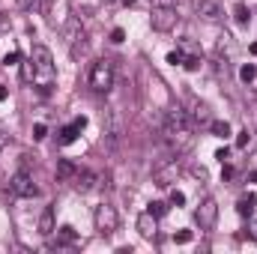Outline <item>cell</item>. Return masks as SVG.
<instances>
[{"label": "cell", "mask_w": 257, "mask_h": 254, "mask_svg": "<svg viewBox=\"0 0 257 254\" xmlns=\"http://www.w3.org/2000/svg\"><path fill=\"white\" fill-rule=\"evenodd\" d=\"M162 141H165L171 156H183V153L192 150L194 129L192 126H162Z\"/></svg>", "instance_id": "obj_1"}, {"label": "cell", "mask_w": 257, "mask_h": 254, "mask_svg": "<svg viewBox=\"0 0 257 254\" xmlns=\"http://www.w3.org/2000/svg\"><path fill=\"white\" fill-rule=\"evenodd\" d=\"M30 57H33V66H36L39 90H42V93H48V90H51V84H54V57H51V51H48L45 45H36Z\"/></svg>", "instance_id": "obj_2"}, {"label": "cell", "mask_w": 257, "mask_h": 254, "mask_svg": "<svg viewBox=\"0 0 257 254\" xmlns=\"http://www.w3.org/2000/svg\"><path fill=\"white\" fill-rule=\"evenodd\" d=\"M111 87H114V63L108 57H102L90 69V90L93 93H108Z\"/></svg>", "instance_id": "obj_3"}, {"label": "cell", "mask_w": 257, "mask_h": 254, "mask_svg": "<svg viewBox=\"0 0 257 254\" xmlns=\"http://www.w3.org/2000/svg\"><path fill=\"white\" fill-rule=\"evenodd\" d=\"M93 224H96V230H99L102 236H111V233H117V227H120V215H117V209H114L111 203H99L96 212H93Z\"/></svg>", "instance_id": "obj_4"}, {"label": "cell", "mask_w": 257, "mask_h": 254, "mask_svg": "<svg viewBox=\"0 0 257 254\" xmlns=\"http://www.w3.org/2000/svg\"><path fill=\"white\" fill-rule=\"evenodd\" d=\"M215 221H218V203H215L212 197H203V200L197 203V209H194V224H197L200 230H212Z\"/></svg>", "instance_id": "obj_5"}, {"label": "cell", "mask_w": 257, "mask_h": 254, "mask_svg": "<svg viewBox=\"0 0 257 254\" xmlns=\"http://www.w3.org/2000/svg\"><path fill=\"white\" fill-rule=\"evenodd\" d=\"M150 24H153V30H159V33H171V30L177 27V6H153Z\"/></svg>", "instance_id": "obj_6"}, {"label": "cell", "mask_w": 257, "mask_h": 254, "mask_svg": "<svg viewBox=\"0 0 257 254\" xmlns=\"http://www.w3.org/2000/svg\"><path fill=\"white\" fill-rule=\"evenodd\" d=\"M6 194H9V197H36L39 189L33 186V180H30V174H27V171H18V174L9 180Z\"/></svg>", "instance_id": "obj_7"}, {"label": "cell", "mask_w": 257, "mask_h": 254, "mask_svg": "<svg viewBox=\"0 0 257 254\" xmlns=\"http://www.w3.org/2000/svg\"><path fill=\"white\" fill-rule=\"evenodd\" d=\"M177 177H180V165H177V162H165V165H159V168L153 171V183H156L159 189H171V186L177 183Z\"/></svg>", "instance_id": "obj_8"}, {"label": "cell", "mask_w": 257, "mask_h": 254, "mask_svg": "<svg viewBox=\"0 0 257 254\" xmlns=\"http://www.w3.org/2000/svg\"><path fill=\"white\" fill-rule=\"evenodd\" d=\"M135 227H138V233H141L144 239H156V233H159V218L147 209V212H141V215H138Z\"/></svg>", "instance_id": "obj_9"}, {"label": "cell", "mask_w": 257, "mask_h": 254, "mask_svg": "<svg viewBox=\"0 0 257 254\" xmlns=\"http://www.w3.org/2000/svg\"><path fill=\"white\" fill-rule=\"evenodd\" d=\"M96 180H99V174H93V171H75V177H72V186H75V191H81V194H87L90 189H96Z\"/></svg>", "instance_id": "obj_10"}, {"label": "cell", "mask_w": 257, "mask_h": 254, "mask_svg": "<svg viewBox=\"0 0 257 254\" xmlns=\"http://www.w3.org/2000/svg\"><path fill=\"white\" fill-rule=\"evenodd\" d=\"M102 117H105V135H108L111 141H117V138L123 135V123H120L117 108H105V111H102Z\"/></svg>", "instance_id": "obj_11"}, {"label": "cell", "mask_w": 257, "mask_h": 254, "mask_svg": "<svg viewBox=\"0 0 257 254\" xmlns=\"http://www.w3.org/2000/svg\"><path fill=\"white\" fill-rule=\"evenodd\" d=\"M84 129H87V117H75V120H72L63 132H60V144H63V147L75 144V141H78V135H81Z\"/></svg>", "instance_id": "obj_12"}, {"label": "cell", "mask_w": 257, "mask_h": 254, "mask_svg": "<svg viewBox=\"0 0 257 254\" xmlns=\"http://www.w3.org/2000/svg\"><path fill=\"white\" fill-rule=\"evenodd\" d=\"M192 6L203 21H218V18H221V9H218L212 0H192Z\"/></svg>", "instance_id": "obj_13"}, {"label": "cell", "mask_w": 257, "mask_h": 254, "mask_svg": "<svg viewBox=\"0 0 257 254\" xmlns=\"http://www.w3.org/2000/svg\"><path fill=\"white\" fill-rule=\"evenodd\" d=\"M63 36H66V42H69V45H75V42H81V39H84V27H81V18H78V15H72V18L66 21Z\"/></svg>", "instance_id": "obj_14"}, {"label": "cell", "mask_w": 257, "mask_h": 254, "mask_svg": "<svg viewBox=\"0 0 257 254\" xmlns=\"http://www.w3.org/2000/svg\"><path fill=\"white\" fill-rule=\"evenodd\" d=\"M189 105H192V114H189V120L192 123H212V117H209V108L203 105V102H197V99H189Z\"/></svg>", "instance_id": "obj_15"}, {"label": "cell", "mask_w": 257, "mask_h": 254, "mask_svg": "<svg viewBox=\"0 0 257 254\" xmlns=\"http://www.w3.org/2000/svg\"><path fill=\"white\" fill-rule=\"evenodd\" d=\"M54 230H57V227H54V209L45 206L42 215H39V233H42V236H51Z\"/></svg>", "instance_id": "obj_16"}, {"label": "cell", "mask_w": 257, "mask_h": 254, "mask_svg": "<svg viewBox=\"0 0 257 254\" xmlns=\"http://www.w3.org/2000/svg\"><path fill=\"white\" fill-rule=\"evenodd\" d=\"M254 203H257V194H245V197L236 200V212H239L242 218H248V215L254 212Z\"/></svg>", "instance_id": "obj_17"}, {"label": "cell", "mask_w": 257, "mask_h": 254, "mask_svg": "<svg viewBox=\"0 0 257 254\" xmlns=\"http://www.w3.org/2000/svg\"><path fill=\"white\" fill-rule=\"evenodd\" d=\"M233 21H236L239 27H245V24L251 21V12H248L245 3H236V6H233Z\"/></svg>", "instance_id": "obj_18"}, {"label": "cell", "mask_w": 257, "mask_h": 254, "mask_svg": "<svg viewBox=\"0 0 257 254\" xmlns=\"http://www.w3.org/2000/svg\"><path fill=\"white\" fill-rule=\"evenodd\" d=\"M75 171H78V168H75V165H72L69 159H63V162H57V177H60V180H66V183H72Z\"/></svg>", "instance_id": "obj_19"}, {"label": "cell", "mask_w": 257, "mask_h": 254, "mask_svg": "<svg viewBox=\"0 0 257 254\" xmlns=\"http://www.w3.org/2000/svg\"><path fill=\"white\" fill-rule=\"evenodd\" d=\"M21 81H36V66H33V57H27V60H21Z\"/></svg>", "instance_id": "obj_20"}, {"label": "cell", "mask_w": 257, "mask_h": 254, "mask_svg": "<svg viewBox=\"0 0 257 254\" xmlns=\"http://www.w3.org/2000/svg\"><path fill=\"white\" fill-rule=\"evenodd\" d=\"M209 129H212L215 138H230V123H227V120H212Z\"/></svg>", "instance_id": "obj_21"}, {"label": "cell", "mask_w": 257, "mask_h": 254, "mask_svg": "<svg viewBox=\"0 0 257 254\" xmlns=\"http://www.w3.org/2000/svg\"><path fill=\"white\" fill-rule=\"evenodd\" d=\"M168 209H171V203H168V200H153V203H150V212H153L156 218H162Z\"/></svg>", "instance_id": "obj_22"}, {"label": "cell", "mask_w": 257, "mask_h": 254, "mask_svg": "<svg viewBox=\"0 0 257 254\" xmlns=\"http://www.w3.org/2000/svg\"><path fill=\"white\" fill-rule=\"evenodd\" d=\"M239 78H242V84H251L257 78V66H251V63H245L242 69H239Z\"/></svg>", "instance_id": "obj_23"}, {"label": "cell", "mask_w": 257, "mask_h": 254, "mask_svg": "<svg viewBox=\"0 0 257 254\" xmlns=\"http://www.w3.org/2000/svg\"><path fill=\"white\" fill-rule=\"evenodd\" d=\"M72 239H75V227L63 224V227H60V233H57V245H63V242H72Z\"/></svg>", "instance_id": "obj_24"}, {"label": "cell", "mask_w": 257, "mask_h": 254, "mask_svg": "<svg viewBox=\"0 0 257 254\" xmlns=\"http://www.w3.org/2000/svg\"><path fill=\"white\" fill-rule=\"evenodd\" d=\"M192 230H177V233H174V242H177V245H189V242H192Z\"/></svg>", "instance_id": "obj_25"}, {"label": "cell", "mask_w": 257, "mask_h": 254, "mask_svg": "<svg viewBox=\"0 0 257 254\" xmlns=\"http://www.w3.org/2000/svg\"><path fill=\"white\" fill-rule=\"evenodd\" d=\"M200 66H203L200 57H183V69H189V72H197Z\"/></svg>", "instance_id": "obj_26"}, {"label": "cell", "mask_w": 257, "mask_h": 254, "mask_svg": "<svg viewBox=\"0 0 257 254\" xmlns=\"http://www.w3.org/2000/svg\"><path fill=\"white\" fill-rule=\"evenodd\" d=\"M45 138H48V126L45 123H36L33 126V141H45Z\"/></svg>", "instance_id": "obj_27"}, {"label": "cell", "mask_w": 257, "mask_h": 254, "mask_svg": "<svg viewBox=\"0 0 257 254\" xmlns=\"http://www.w3.org/2000/svg\"><path fill=\"white\" fill-rule=\"evenodd\" d=\"M248 141H251V132H248V129H242V132L236 135V147H239V150H245V147H248Z\"/></svg>", "instance_id": "obj_28"}, {"label": "cell", "mask_w": 257, "mask_h": 254, "mask_svg": "<svg viewBox=\"0 0 257 254\" xmlns=\"http://www.w3.org/2000/svg\"><path fill=\"white\" fill-rule=\"evenodd\" d=\"M168 203H171V206H183V203H186V194H183V191H171V200H168Z\"/></svg>", "instance_id": "obj_29"}, {"label": "cell", "mask_w": 257, "mask_h": 254, "mask_svg": "<svg viewBox=\"0 0 257 254\" xmlns=\"http://www.w3.org/2000/svg\"><path fill=\"white\" fill-rule=\"evenodd\" d=\"M123 39H126V30H123V27H114V30H111V42H117V45H120Z\"/></svg>", "instance_id": "obj_30"}, {"label": "cell", "mask_w": 257, "mask_h": 254, "mask_svg": "<svg viewBox=\"0 0 257 254\" xmlns=\"http://www.w3.org/2000/svg\"><path fill=\"white\" fill-rule=\"evenodd\" d=\"M168 63L171 66H183V51H171V54H168Z\"/></svg>", "instance_id": "obj_31"}, {"label": "cell", "mask_w": 257, "mask_h": 254, "mask_svg": "<svg viewBox=\"0 0 257 254\" xmlns=\"http://www.w3.org/2000/svg\"><path fill=\"white\" fill-rule=\"evenodd\" d=\"M18 6L27 9V12H33V9H39V0H18Z\"/></svg>", "instance_id": "obj_32"}, {"label": "cell", "mask_w": 257, "mask_h": 254, "mask_svg": "<svg viewBox=\"0 0 257 254\" xmlns=\"http://www.w3.org/2000/svg\"><path fill=\"white\" fill-rule=\"evenodd\" d=\"M215 159H218V162L224 165V162L230 159V150H227V147H221V150H215Z\"/></svg>", "instance_id": "obj_33"}, {"label": "cell", "mask_w": 257, "mask_h": 254, "mask_svg": "<svg viewBox=\"0 0 257 254\" xmlns=\"http://www.w3.org/2000/svg\"><path fill=\"white\" fill-rule=\"evenodd\" d=\"M18 60H21V54H18V51H9V54H6V57H3V63H6V66L18 63Z\"/></svg>", "instance_id": "obj_34"}, {"label": "cell", "mask_w": 257, "mask_h": 254, "mask_svg": "<svg viewBox=\"0 0 257 254\" xmlns=\"http://www.w3.org/2000/svg\"><path fill=\"white\" fill-rule=\"evenodd\" d=\"M230 177H233V168H230V165H224V168H221V180H230Z\"/></svg>", "instance_id": "obj_35"}, {"label": "cell", "mask_w": 257, "mask_h": 254, "mask_svg": "<svg viewBox=\"0 0 257 254\" xmlns=\"http://www.w3.org/2000/svg\"><path fill=\"white\" fill-rule=\"evenodd\" d=\"M248 236L257 242V221H251V224H248Z\"/></svg>", "instance_id": "obj_36"}, {"label": "cell", "mask_w": 257, "mask_h": 254, "mask_svg": "<svg viewBox=\"0 0 257 254\" xmlns=\"http://www.w3.org/2000/svg\"><path fill=\"white\" fill-rule=\"evenodd\" d=\"M156 6H177V0H153Z\"/></svg>", "instance_id": "obj_37"}, {"label": "cell", "mask_w": 257, "mask_h": 254, "mask_svg": "<svg viewBox=\"0 0 257 254\" xmlns=\"http://www.w3.org/2000/svg\"><path fill=\"white\" fill-rule=\"evenodd\" d=\"M192 174H194V177H197V180H206V171H203V168H194Z\"/></svg>", "instance_id": "obj_38"}, {"label": "cell", "mask_w": 257, "mask_h": 254, "mask_svg": "<svg viewBox=\"0 0 257 254\" xmlns=\"http://www.w3.org/2000/svg\"><path fill=\"white\" fill-rule=\"evenodd\" d=\"M6 99H9V90H6V87H0V102H6Z\"/></svg>", "instance_id": "obj_39"}, {"label": "cell", "mask_w": 257, "mask_h": 254, "mask_svg": "<svg viewBox=\"0 0 257 254\" xmlns=\"http://www.w3.org/2000/svg\"><path fill=\"white\" fill-rule=\"evenodd\" d=\"M248 183H257V171H251V174H248Z\"/></svg>", "instance_id": "obj_40"}, {"label": "cell", "mask_w": 257, "mask_h": 254, "mask_svg": "<svg viewBox=\"0 0 257 254\" xmlns=\"http://www.w3.org/2000/svg\"><path fill=\"white\" fill-rule=\"evenodd\" d=\"M248 51H251V54L257 57V42H251V48H248Z\"/></svg>", "instance_id": "obj_41"}, {"label": "cell", "mask_w": 257, "mask_h": 254, "mask_svg": "<svg viewBox=\"0 0 257 254\" xmlns=\"http://www.w3.org/2000/svg\"><path fill=\"white\" fill-rule=\"evenodd\" d=\"M123 3H126V6H132V3H135V0H123Z\"/></svg>", "instance_id": "obj_42"}, {"label": "cell", "mask_w": 257, "mask_h": 254, "mask_svg": "<svg viewBox=\"0 0 257 254\" xmlns=\"http://www.w3.org/2000/svg\"><path fill=\"white\" fill-rule=\"evenodd\" d=\"M108 3H114V0H108Z\"/></svg>", "instance_id": "obj_43"}]
</instances>
